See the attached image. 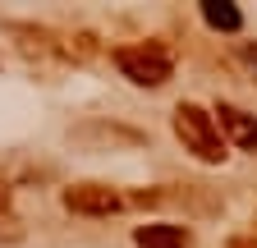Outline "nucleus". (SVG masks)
Wrapping results in <instances>:
<instances>
[{
    "mask_svg": "<svg viewBox=\"0 0 257 248\" xmlns=\"http://www.w3.org/2000/svg\"><path fill=\"white\" fill-rule=\"evenodd\" d=\"M134 243H138V248H188V230L156 221V225H138V230H134Z\"/></svg>",
    "mask_w": 257,
    "mask_h": 248,
    "instance_id": "5",
    "label": "nucleus"
},
{
    "mask_svg": "<svg viewBox=\"0 0 257 248\" xmlns=\"http://www.w3.org/2000/svg\"><path fill=\"white\" fill-rule=\"evenodd\" d=\"M230 248H257V239H230Z\"/></svg>",
    "mask_w": 257,
    "mask_h": 248,
    "instance_id": "7",
    "label": "nucleus"
},
{
    "mask_svg": "<svg viewBox=\"0 0 257 248\" xmlns=\"http://www.w3.org/2000/svg\"><path fill=\"white\" fill-rule=\"evenodd\" d=\"M202 19L211 28H220V33H239V28H243V14L234 5H220V0H207V5H202Z\"/></svg>",
    "mask_w": 257,
    "mask_h": 248,
    "instance_id": "6",
    "label": "nucleus"
},
{
    "mask_svg": "<svg viewBox=\"0 0 257 248\" xmlns=\"http://www.w3.org/2000/svg\"><path fill=\"white\" fill-rule=\"evenodd\" d=\"M175 134H179L184 152H193L198 161H220L225 157V138H220L216 115H207L202 106H193V101H184L175 110Z\"/></svg>",
    "mask_w": 257,
    "mask_h": 248,
    "instance_id": "1",
    "label": "nucleus"
},
{
    "mask_svg": "<svg viewBox=\"0 0 257 248\" xmlns=\"http://www.w3.org/2000/svg\"><path fill=\"white\" fill-rule=\"evenodd\" d=\"M64 207L78 216H110L124 207V198L110 189V184H69L64 189Z\"/></svg>",
    "mask_w": 257,
    "mask_h": 248,
    "instance_id": "3",
    "label": "nucleus"
},
{
    "mask_svg": "<svg viewBox=\"0 0 257 248\" xmlns=\"http://www.w3.org/2000/svg\"><path fill=\"white\" fill-rule=\"evenodd\" d=\"M115 65L124 78H134L138 87H161V83H170L175 74V60L166 46H156V42H138V46H119L115 51Z\"/></svg>",
    "mask_w": 257,
    "mask_h": 248,
    "instance_id": "2",
    "label": "nucleus"
},
{
    "mask_svg": "<svg viewBox=\"0 0 257 248\" xmlns=\"http://www.w3.org/2000/svg\"><path fill=\"white\" fill-rule=\"evenodd\" d=\"M0 207H5V189H0Z\"/></svg>",
    "mask_w": 257,
    "mask_h": 248,
    "instance_id": "8",
    "label": "nucleus"
},
{
    "mask_svg": "<svg viewBox=\"0 0 257 248\" xmlns=\"http://www.w3.org/2000/svg\"><path fill=\"white\" fill-rule=\"evenodd\" d=\"M216 115H220V129L230 134L243 152H257V115H248L239 106H216Z\"/></svg>",
    "mask_w": 257,
    "mask_h": 248,
    "instance_id": "4",
    "label": "nucleus"
}]
</instances>
